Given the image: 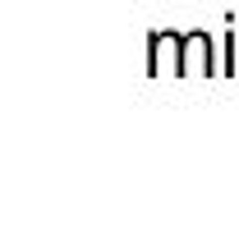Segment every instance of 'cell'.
<instances>
[{
  "instance_id": "cell-1",
  "label": "cell",
  "mask_w": 239,
  "mask_h": 248,
  "mask_svg": "<svg viewBox=\"0 0 239 248\" xmlns=\"http://www.w3.org/2000/svg\"><path fill=\"white\" fill-rule=\"evenodd\" d=\"M147 69L157 78H184V32H152L147 37Z\"/></svg>"
},
{
  "instance_id": "cell-2",
  "label": "cell",
  "mask_w": 239,
  "mask_h": 248,
  "mask_svg": "<svg viewBox=\"0 0 239 248\" xmlns=\"http://www.w3.org/2000/svg\"><path fill=\"white\" fill-rule=\"evenodd\" d=\"M212 46H216V42H212L207 32H189V37H184V78H189V69H198V78H216V74H221Z\"/></svg>"
}]
</instances>
